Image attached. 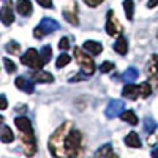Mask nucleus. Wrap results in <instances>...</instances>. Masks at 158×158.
I'll use <instances>...</instances> for the list:
<instances>
[{
  "instance_id": "nucleus-1",
  "label": "nucleus",
  "mask_w": 158,
  "mask_h": 158,
  "mask_svg": "<svg viewBox=\"0 0 158 158\" xmlns=\"http://www.w3.org/2000/svg\"><path fill=\"white\" fill-rule=\"evenodd\" d=\"M48 147L51 155L59 158H76L84 153L82 150V133L74 128L71 120L63 122L49 138Z\"/></svg>"
},
{
  "instance_id": "nucleus-2",
  "label": "nucleus",
  "mask_w": 158,
  "mask_h": 158,
  "mask_svg": "<svg viewBox=\"0 0 158 158\" xmlns=\"http://www.w3.org/2000/svg\"><path fill=\"white\" fill-rule=\"evenodd\" d=\"M74 57H76V62L81 65V71H82V74H85V76H92L95 73V70H97V67H95V62H94V59L90 57V54L82 51V49H79V48H74Z\"/></svg>"
},
{
  "instance_id": "nucleus-3",
  "label": "nucleus",
  "mask_w": 158,
  "mask_h": 158,
  "mask_svg": "<svg viewBox=\"0 0 158 158\" xmlns=\"http://www.w3.org/2000/svg\"><path fill=\"white\" fill-rule=\"evenodd\" d=\"M59 27H60V25H59V22H57L56 19L43 18L41 22L38 24V27H35V30H33V36H35L36 40H41V38H44L46 35H49V33H52L54 30H57Z\"/></svg>"
},
{
  "instance_id": "nucleus-4",
  "label": "nucleus",
  "mask_w": 158,
  "mask_h": 158,
  "mask_svg": "<svg viewBox=\"0 0 158 158\" xmlns=\"http://www.w3.org/2000/svg\"><path fill=\"white\" fill-rule=\"evenodd\" d=\"M21 62L25 65V67H30L33 70H41L43 68V60H41V56H40V52L33 48L27 49V52L21 57Z\"/></svg>"
},
{
  "instance_id": "nucleus-5",
  "label": "nucleus",
  "mask_w": 158,
  "mask_h": 158,
  "mask_svg": "<svg viewBox=\"0 0 158 158\" xmlns=\"http://www.w3.org/2000/svg\"><path fill=\"white\" fill-rule=\"evenodd\" d=\"M146 74L149 77V81L155 87H158V54L150 56V59L146 65Z\"/></svg>"
},
{
  "instance_id": "nucleus-6",
  "label": "nucleus",
  "mask_w": 158,
  "mask_h": 158,
  "mask_svg": "<svg viewBox=\"0 0 158 158\" xmlns=\"http://www.w3.org/2000/svg\"><path fill=\"white\" fill-rule=\"evenodd\" d=\"M122 24L118 22V19L115 18L114 15V11L109 10L108 11V19H106V32L109 36H117V35H120L122 33Z\"/></svg>"
},
{
  "instance_id": "nucleus-7",
  "label": "nucleus",
  "mask_w": 158,
  "mask_h": 158,
  "mask_svg": "<svg viewBox=\"0 0 158 158\" xmlns=\"http://www.w3.org/2000/svg\"><path fill=\"white\" fill-rule=\"evenodd\" d=\"M21 141L24 144V150L25 155L32 156L36 152V139L33 133H29V131H21Z\"/></svg>"
},
{
  "instance_id": "nucleus-8",
  "label": "nucleus",
  "mask_w": 158,
  "mask_h": 158,
  "mask_svg": "<svg viewBox=\"0 0 158 158\" xmlns=\"http://www.w3.org/2000/svg\"><path fill=\"white\" fill-rule=\"evenodd\" d=\"M125 104L122 100H111L109 104H108V108H106V117L108 118H114L117 115H120L125 109Z\"/></svg>"
},
{
  "instance_id": "nucleus-9",
  "label": "nucleus",
  "mask_w": 158,
  "mask_h": 158,
  "mask_svg": "<svg viewBox=\"0 0 158 158\" xmlns=\"http://www.w3.org/2000/svg\"><path fill=\"white\" fill-rule=\"evenodd\" d=\"M63 16L71 25H79V18H77V3L76 2H71L65 6L63 10Z\"/></svg>"
},
{
  "instance_id": "nucleus-10",
  "label": "nucleus",
  "mask_w": 158,
  "mask_h": 158,
  "mask_svg": "<svg viewBox=\"0 0 158 158\" xmlns=\"http://www.w3.org/2000/svg\"><path fill=\"white\" fill-rule=\"evenodd\" d=\"M0 21H2L3 25H11L15 22V13H13V5H11L10 0L3 5V8L0 10Z\"/></svg>"
},
{
  "instance_id": "nucleus-11",
  "label": "nucleus",
  "mask_w": 158,
  "mask_h": 158,
  "mask_svg": "<svg viewBox=\"0 0 158 158\" xmlns=\"http://www.w3.org/2000/svg\"><path fill=\"white\" fill-rule=\"evenodd\" d=\"M122 95L128 100H136L139 98V85H135L133 82H127V85L122 90Z\"/></svg>"
},
{
  "instance_id": "nucleus-12",
  "label": "nucleus",
  "mask_w": 158,
  "mask_h": 158,
  "mask_svg": "<svg viewBox=\"0 0 158 158\" xmlns=\"http://www.w3.org/2000/svg\"><path fill=\"white\" fill-rule=\"evenodd\" d=\"M15 84H16V87H18L19 90L25 92V94H33V90H35V85H33V82H30L29 79H25V77H22V76L16 77Z\"/></svg>"
},
{
  "instance_id": "nucleus-13",
  "label": "nucleus",
  "mask_w": 158,
  "mask_h": 158,
  "mask_svg": "<svg viewBox=\"0 0 158 158\" xmlns=\"http://www.w3.org/2000/svg\"><path fill=\"white\" fill-rule=\"evenodd\" d=\"M16 10L21 16H30L32 11H33V6H32V2L30 0H18L16 2Z\"/></svg>"
},
{
  "instance_id": "nucleus-14",
  "label": "nucleus",
  "mask_w": 158,
  "mask_h": 158,
  "mask_svg": "<svg viewBox=\"0 0 158 158\" xmlns=\"http://www.w3.org/2000/svg\"><path fill=\"white\" fill-rule=\"evenodd\" d=\"M84 51L89 52L90 56H98L103 52V44L98 43V41H92V40H89V41L84 43Z\"/></svg>"
},
{
  "instance_id": "nucleus-15",
  "label": "nucleus",
  "mask_w": 158,
  "mask_h": 158,
  "mask_svg": "<svg viewBox=\"0 0 158 158\" xmlns=\"http://www.w3.org/2000/svg\"><path fill=\"white\" fill-rule=\"evenodd\" d=\"M32 79L35 82H44V84H49V82H54V76L48 71H43V70H38L32 74Z\"/></svg>"
},
{
  "instance_id": "nucleus-16",
  "label": "nucleus",
  "mask_w": 158,
  "mask_h": 158,
  "mask_svg": "<svg viewBox=\"0 0 158 158\" xmlns=\"http://www.w3.org/2000/svg\"><path fill=\"white\" fill-rule=\"evenodd\" d=\"M95 156H97V158H115L117 155L114 153L111 144H104V146H101V147L95 152Z\"/></svg>"
},
{
  "instance_id": "nucleus-17",
  "label": "nucleus",
  "mask_w": 158,
  "mask_h": 158,
  "mask_svg": "<svg viewBox=\"0 0 158 158\" xmlns=\"http://www.w3.org/2000/svg\"><path fill=\"white\" fill-rule=\"evenodd\" d=\"M114 51L117 52V54H120V56H127V52H128V41H127L125 36H118L117 38V41L114 43Z\"/></svg>"
},
{
  "instance_id": "nucleus-18",
  "label": "nucleus",
  "mask_w": 158,
  "mask_h": 158,
  "mask_svg": "<svg viewBox=\"0 0 158 158\" xmlns=\"http://www.w3.org/2000/svg\"><path fill=\"white\" fill-rule=\"evenodd\" d=\"M123 141H125V144H127L128 147H133V149H139L141 147V139H139V135L136 133V131L128 133Z\"/></svg>"
},
{
  "instance_id": "nucleus-19",
  "label": "nucleus",
  "mask_w": 158,
  "mask_h": 158,
  "mask_svg": "<svg viewBox=\"0 0 158 158\" xmlns=\"http://www.w3.org/2000/svg\"><path fill=\"white\" fill-rule=\"evenodd\" d=\"M16 127L19 128V131H29V133H33V128H32V123L27 117H16L15 120Z\"/></svg>"
},
{
  "instance_id": "nucleus-20",
  "label": "nucleus",
  "mask_w": 158,
  "mask_h": 158,
  "mask_svg": "<svg viewBox=\"0 0 158 158\" xmlns=\"http://www.w3.org/2000/svg\"><path fill=\"white\" fill-rule=\"evenodd\" d=\"M138 76H139V71L135 67H131L122 74V79H123V82H135L138 79Z\"/></svg>"
},
{
  "instance_id": "nucleus-21",
  "label": "nucleus",
  "mask_w": 158,
  "mask_h": 158,
  "mask_svg": "<svg viewBox=\"0 0 158 158\" xmlns=\"http://www.w3.org/2000/svg\"><path fill=\"white\" fill-rule=\"evenodd\" d=\"M123 10H125L127 19L133 21V18H135V2L133 0H123Z\"/></svg>"
},
{
  "instance_id": "nucleus-22",
  "label": "nucleus",
  "mask_w": 158,
  "mask_h": 158,
  "mask_svg": "<svg viewBox=\"0 0 158 158\" xmlns=\"http://www.w3.org/2000/svg\"><path fill=\"white\" fill-rule=\"evenodd\" d=\"M0 141L5 142V144H10L15 141V135H13V131L10 127H3L2 131H0Z\"/></svg>"
},
{
  "instance_id": "nucleus-23",
  "label": "nucleus",
  "mask_w": 158,
  "mask_h": 158,
  "mask_svg": "<svg viewBox=\"0 0 158 158\" xmlns=\"http://www.w3.org/2000/svg\"><path fill=\"white\" fill-rule=\"evenodd\" d=\"M120 118L123 122H127V123H130V125H138V117H136V114L133 112V111H123L122 114H120Z\"/></svg>"
},
{
  "instance_id": "nucleus-24",
  "label": "nucleus",
  "mask_w": 158,
  "mask_h": 158,
  "mask_svg": "<svg viewBox=\"0 0 158 158\" xmlns=\"http://www.w3.org/2000/svg\"><path fill=\"white\" fill-rule=\"evenodd\" d=\"M150 95H152V85L149 82L139 84V97L141 98H149Z\"/></svg>"
},
{
  "instance_id": "nucleus-25",
  "label": "nucleus",
  "mask_w": 158,
  "mask_h": 158,
  "mask_svg": "<svg viewBox=\"0 0 158 158\" xmlns=\"http://www.w3.org/2000/svg\"><path fill=\"white\" fill-rule=\"evenodd\" d=\"M155 130H156V122L153 120V118L147 117L146 120H144V131H146L147 135H152Z\"/></svg>"
},
{
  "instance_id": "nucleus-26",
  "label": "nucleus",
  "mask_w": 158,
  "mask_h": 158,
  "mask_svg": "<svg viewBox=\"0 0 158 158\" xmlns=\"http://www.w3.org/2000/svg\"><path fill=\"white\" fill-rule=\"evenodd\" d=\"M40 56H41V60H43L44 65L49 63V62H51V57H52V49H51V46H43V48H41V52H40Z\"/></svg>"
},
{
  "instance_id": "nucleus-27",
  "label": "nucleus",
  "mask_w": 158,
  "mask_h": 158,
  "mask_svg": "<svg viewBox=\"0 0 158 158\" xmlns=\"http://www.w3.org/2000/svg\"><path fill=\"white\" fill-rule=\"evenodd\" d=\"M71 62V57L68 54H60L57 57V62H56V67L57 68H63V67H67V65Z\"/></svg>"
},
{
  "instance_id": "nucleus-28",
  "label": "nucleus",
  "mask_w": 158,
  "mask_h": 158,
  "mask_svg": "<svg viewBox=\"0 0 158 158\" xmlns=\"http://www.w3.org/2000/svg\"><path fill=\"white\" fill-rule=\"evenodd\" d=\"M6 51L10 52V54H19L21 46H19L16 41H10V43L6 44Z\"/></svg>"
},
{
  "instance_id": "nucleus-29",
  "label": "nucleus",
  "mask_w": 158,
  "mask_h": 158,
  "mask_svg": "<svg viewBox=\"0 0 158 158\" xmlns=\"http://www.w3.org/2000/svg\"><path fill=\"white\" fill-rule=\"evenodd\" d=\"M111 70H114V63L112 62H104L101 63V67H100V71L104 74V73H111Z\"/></svg>"
},
{
  "instance_id": "nucleus-30",
  "label": "nucleus",
  "mask_w": 158,
  "mask_h": 158,
  "mask_svg": "<svg viewBox=\"0 0 158 158\" xmlns=\"http://www.w3.org/2000/svg\"><path fill=\"white\" fill-rule=\"evenodd\" d=\"M3 63H5V68H6V71L11 74V73H15L16 71V65L13 63L10 59H3Z\"/></svg>"
},
{
  "instance_id": "nucleus-31",
  "label": "nucleus",
  "mask_w": 158,
  "mask_h": 158,
  "mask_svg": "<svg viewBox=\"0 0 158 158\" xmlns=\"http://www.w3.org/2000/svg\"><path fill=\"white\" fill-rule=\"evenodd\" d=\"M59 48H60L62 51H67V49L70 48V40H68L67 36H63L60 41H59Z\"/></svg>"
},
{
  "instance_id": "nucleus-32",
  "label": "nucleus",
  "mask_w": 158,
  "mask_h": 158,
  "mask_svg": "<svg viewBox=\"0 0 158 158\" xmlns=\"http://www.w3.org/2000/svg\"><path fill=\"white\" fill-rule=\"evenodd\" d=\"M6 108H8V100H6V97L0 95V111H5Z\"/></svg>"
},
{
  "instance_id": "nucleus-33",
  "label": "nucleus",
  "mask_w": 158,
  "mask_h": 158,
  "mask_svg": "<svg viewBox=\"0 0 158 158\" xmlns=\"http://www.w3.org/2000/svg\"><path fill=\"white\" fill-rule=\"evenodd\" d=\"M36 2L43 8H52V0H36Z\"/></svg>"
},
{
  "instance_id": "nucleus-34",
  "label": "nucleus",
  "mask_w": 158,
  "mask_h": 158,
  "mask_svg": "<svg viewBox=\"0 0 158 158\" xmlns=\"http://www.w3.org/2000/svg\"><path fill=\"white\" fill-rule=\"evenodd\" d=\"M84 2L89 5V6H92V8H95V6H98L101 2H104V0H84Z\"/></svg>"
},
{
  "instance_id": "nucleus-35",
  "label": "nucleus",
  "mask_w": 158,
  "mask_h": 158,
  "mask_svg": "<svg viewBox=\"0 0 158 158\" xmlns=\"http://www.w3.org/2000/svg\"><path fill=\"white\" fill-rule=\"evenodd\" d=\"M158 5V0H149L147 2V8H155Z\"/></svg>"
},
{
  "instance_id": "nucleus-36",
  "label": "nucleus",
  "mask_w": 158,
  "mask_h": 158,
  "mask_svg": "<svg viewBox=\"0 0 158 158\" xmlns=\"http://www.w3.org/2000/svg\"><path fill=\"white\" fill-rule=\"evenodd\" d=\"M152 156H158V147L152 150Z\"/></svg>"
},
{
  "instance_id": "nucleus-37",
  "label": "nucleus",
  "mask_w": 158,
  "mask_h": 158,
  "mask_svg": "<svg viewBox=\"0 0 158 158\" xmlns=\"http://www.w3.org/2000/svg\"><path fill=\"white\" fill-rule=\"evenodd\" d=\"M2 122H3V117H2V115H0V123H2Z\"/></svg>"
}]
</instances>
